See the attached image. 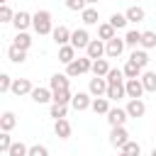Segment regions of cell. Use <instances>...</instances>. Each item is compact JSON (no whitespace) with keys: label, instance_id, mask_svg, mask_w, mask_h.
Listing matches in <instances>:
<instances>
[{"label":"cell","instance_id":"cell-1","mask_svg":"<svg viewBox=\"0 0 156 156\" xmlns=\"http://www.w3.org/2000/svg\"><path fill=\"white\" fill-rule=\"evenodd\" d=\"M32 27H34V32L37 34H51L54 32V24H51V12L49 10H37L34 15H32Z\"/></svg>","mask_w":156,"mask_h":156},{"label":"cell","instance_id":"cell-2","mask_svg":"<svg viewBox=\"0 0 156 156\" xmlns=\"http://www.w3.org/2000/svg\"><path fill=\"white\" fill-rule=\"evenodd\" d=\"M90 68H93V58H90V56H83V58H76V61H71V63L66 66V76H68V78H76V76L88 73Z\"/></svg>","mask_w":156,"mask_h":156},{"label":"cell","instance_id":"cell-3","mask_svg":"<svg viewBox=\"0 0 156 156\" xmlns=\"http://www.w3.org/2000/svg\"><path fill=\"white\" fill-rule=\"evenodd\" d=\"M107 78L105 76H95V78H90V83H88V93L93 95V98H102V95H107Z\"/></svg>","mask_w":156,"mask_h":156},{"label":"cell","instance_id":"cell-4","mask_svg":"<svg viewBox=\"0 0 156 156\" xmlns=\"http://www.w3.org/2000/svg\"><path fill=\"white\" fill-rule=\"evenodd\" d=\"M124 39H119V37H112L110 41H105V56H110V58H117L122 51H124Z\"/></svg>","mask_w":156,"mask_h":156},{"label":"cell","instance_id":"cell-5","mask_svg":"<svg viewBox=\"0 0 156 156\" xmlns=\"http://www.w3.org/2000/svg\"><path fill=\"white\" fill-rule=\"evenodd\" d=\"M124 110H127V115H129V117H134V119L146 115V105H144V100H141V98H129V102H127V107H124Z\"/></svg>","mask_w":156,"mask_h":156},{"label":"cell","instance_id":"cell-6","mask_svg":"<svg viewBox=\"0 0 156 156\" xmlns=\"http://www.w3.org/2000/svg\"><path fill=\"white\" fill-rule=\"evenodd\" d=\"M127 119H129L127 110H122V107H110V112H107V122H110V127H124Z\"/></svg>","mask_w":156,"mask_h":156},{"label":"cell","instance_id":"cell-7","mask_svg":"<svg viewBox=\"0 0 156 156\" xmlns=\"http://www.w3.org/2000/svg\"><path fill=\"white\" fill-rule=\"evenodd\" d=\"M127 141H129L127 129H124V127H112V132H110V144H112L115 149H122Z\"/></svg>","mask_w":156,"mask_h":156},{"label":"cell","instance_id":"cell-8","mask_svg":"<svg viewBox=\"0 0 156 156\" xmlns=\"http://www.w3.org/2000/svg\"><path fill=\"white\" fill-rule=\"evenodd\" d=\"M124 88H127V98H141V95H144V83H141V78H127V80H124Z\"/></svg>","mask_w":156,"mask_h":156},{"label":"cell","instance_id":"cell-9","mask_svg":"<svg viewBox=\"0 0 156 156\" xmlns=\"http://www.w3.org/2000/svg\"><path fill=\"white\" fill-rule=\"evenodd\" d=\"M71 29L66 27V24H58V27H54V32H51V37H54V41L58 44V46H63V44H71Z\"/></svg>","mask_w":156,"mask_h":156},{"label":"cell","instance_id":"cell-10","mask_svg":"<svg viewBox=\"0 0 156 156\" xmlns=\"http://www.w3.org/2000/svg\"><path fill=\"white\" fill-rule=\"evenodd\" d=\"M71 44L76 46V49H88V44H90V34H88V29H76L73 34H71Z\"/></svg>","mask_w":156,"mask_h":156},{"label":"cell","instance_id":"cell-11","mask_svg":"<svg viewBox=\"0 0 156 156\" xmlns=\"http://www.w3.org/2000/svg\"><path fill=\"white\" fill-rule=\"evenodd\" d=\"M85 56H90L93 61H95V58H102V56H105V44H102V39H90V44H88V49H85Z\"/></svg>","mask_w":156,"mask_h":156},{"label":"cell","instance_id":"cell-12","mask_svg":"<svg viewBox=\"0 0 156 156\" xmlns=\"http://www.w3.org/2000/svg\"><path fill=\"white\" fill-rule=\"evenodd\" d=\"M32 90H34V85L29 83V78H15V83H12V93L20 98V95H32Z\"/></svg>","mask_w":156,"mask_h":156},{"label":"cell","instance_id":"cell-13","mask_svg":"<svg viewBox=\"0 0 156 156\" xmlns=\"http://www.w3.org/2000/svg\"><path fill=\"white\" fill-rule=\"evenodd\" d=\"M124 95H127L124 80H112V83L107 85V95H105V98H110V100H119V98H124Z\"/></svg>","mask_w":156,"mask_h":156},{"label":"cell","instance_id":"cell-14","mask_svg":"<svg viewBox=\"0 0 156 156\" xmlns=\"http://www.w3.org/2000/svg\"><path fill=\"white\" fill-rule=\"evenodd\" d=\"M12 24H15V29H17V32H24V29L32 24V15H29V12H24V10H20V12H15Z\"/></svg>","mask_w":156,"mask_h":156},{"label":"cell","instance_id":"cell-15","mask_svg":"<svg viewBox=\"0 0 156 156\" xmlns=\"http://www.w3.org/2000/svg\"><path fill=\"white\" fill-rule=\"evenodd\" d=\"M49 88L56 93V90H68V76L66 73H54L49 78Z\"/></svg>","mask_w":156,"mask_h":156},{"label":"cell","instance_id":"cell-16","mask_svg":"<svg viewBox=\"0 0 156 156\" xmlns=\"http://www.w3.org/2000/svg\"><path fill=\"white\" fill-rule=\"evenodd\" d=\"M32 100H34L37 105H44V102L54 100V90H51V88H34V90H32Z\"/></svg>","mask_w":156,"mask_h":156},{"label":"cell","instance_id":"cell-17","mask_svg":"<svg viewBox=\"0 0 156 156\" xmlns=\"http://www.w3.org/2000/svg\"><path fill=\"white\" fill-rule=\"evenodd\" d=\"M71 105H73V110L83 112V110H88V107L93 105V100H90V95H88V93H76V95H73V100H71Z\"/></svg>","mask_w":156,"mask_h":156},{"label":"cell","instance_id":"cell-18","mask_svg":"<svg viewBox=\"0 0 156 156\" xmlns=\"http://www.w3.org/2000/svg\"><path fill=\"white\" fill-rule=\"evenodd\" d=\"M58 61L61 63H71V61H76V46L73 44H63V46H58Z\"/></svg>","mask_w":156,"mask_h":156},{"label":"cell","instance_id":"cell-19","mask_svg":"<svg viewBox=\"0 0 156 156\" xmlns=\"http://www.w3.org/2000/svg\"><path fill=\"white\" fill-rule=\"evenodd\" d=\"M54 132H56V136L58 139H68L71 136V122L63 117V119H56L54 122Z\"/></svg>","mask_w":156,"mask_h":156},{"label":"cell","instance_id":"cell-20","mask_svg":"<svg viewBox=\"0 0 156 156\" xmlns=\"http://www.w3.org/2000/svg\"><path fill=\"white\" fill-rule=\"evenodd\" d=\"M110 98H93V105H90V110L95 112V115H107L110 112V102H107Z\"/></svg>","mask_w":156,"mask_h":156},{"label":"cell","instance_id":"cell-21","mask_svg":"<svg viewBox=\"0 0 156 156\" xmlns=\"http://www.w3.org/2000/svg\"><path fill=\"white\" fill-rule=\"evenodd\" d=\"M7 58H10V61H12V63H24V61H27V51H24V49H20V46H15V44H12V46H10V49H7Z\"/></svg>","mask_w":156,"mask_h":156},{"label":"cell","instance_id":"cell-22","mask_svg":"<svg viewBox=\"0 0 156 156\" xmlns=\"http://www.w3.org/2000/svg\"><path fill=\"white\" fill-rule=\"evenodd\" d=\"M115 32H117V29H115L110 22H102V24H98V37H100L102 41H110L112 37H117Z\"/></svg>","mask_w":156,"mask_h":156},{"label":"cell","instance_id":"cell-23","mask_svg":"<svg viewBox=\"0 0 156 156\" xmlns=\"http://www.w3.org/2000/svg\"><path fill=\"white\" fill-rule=\"evenodd\" d=\"M122 71H124V76H127V78H141V73H144V68H141L139 63H134L132 58L124 63V68H122Z\"/></svg>","mask_w":156,"mask_h":156},{"label":"cell","instance_id":"cell-24","mask_svg":"<svg viewBox=\"0 0 156 156\" xmlns=\"http://www.w3.org/2000/svg\"><path fill=\"white\" fill-rule=\"evenodd\" d=\"M15 124H17L15 112H2V117H0V129H2V132H12Z\"/></svg>","mask_w":156,"mask_h":156},{"label":"cell","instance_id":"cell-25","mask_svg":"<svg viewBox=\"0 0 156 156\" xmlns=\"http://www.w3.org/2000/svg\"><path fill=\"white\" fill-rule=\"evenodd\" d=\"M141 83H144L146 93H156V73L154 71H144L141 73Z\"/></svg>","mask_w":156,"mask_h":156},{"label":"cell","instance_id":"cell-26","mask_svg":"<svg viewBox=\"0 0 156 156\" xmlns=\"http://www.w3.org/2000/svg\"><path fill=\"white\" fill-rule=\"evenodd\" d=\"M80 17H83V24H88V27H90V24H98V20H100V17H98V10H95L93 5H88V7L80 12Z\"/></svg>","mask_w":156,"mask_h":156},{"label":"cell","instance_id":"cell-27","mask_svg":"<svg viewBox=\"0 0 156 156\" xmlns=\"http://www.w3.org/2000/svg\"><path fill=\"white\" fill-rule=\"evenodd\" d=\"M124 44L132 46V49L141 46V32H139V29H129V32L124 34Z\"/></svg>","mask_w":156,"mask_h":156},{"label":"cell","instance_id":"cell-28","mask_svg":"<svg viewBox=\"0 0 156 156\" xmlns=\"http://www.w3.org/2000/svg\"><path fill=\"white\" fill-rule=\"evenodd\" d=\"M124 15H127V20H129V22H141V20L146 17L144 7H139V5H132V7H129V10L124 12Z\"/></svg>","mask_w":156,"mask_h":156},{"label":"cell","instance_id":"cell-29","mask_svg":"<svg viewBox=\"0 0 156 156\" xmlns=\"http://www.w3.org/2000/svg\"><path fill=\"white\" fill-rule=\"evenodd\" d=\"M12 44L20 46V49H24V51H29V46H32V37H29L27 32H17V37H15Z\"/></svg>","mask_w":156,"mask_h":156},{"label":"cell","instance_id":"cell-30","mask_svg":"<svg viewBox=\"0 0 156 156\" xmlns=\"http://www.w3.org/2000/svg\"><path fill=\"white\" fill-rule=\"evenodd\" d=\"M90 71H93L95 76H107V73H110V63H107L105 58H95V61H93V68H90Z\"/></svg>","mask_w":156,"mask_h":156},{"label":"cell","instance_id":"cell-31","mask_svg":"<svg viewBox=\"0 0 156 156\" xmlns=\"http://www.w3.org/2000/svg\"><path fill=\"white\" fill-rule=\"evenodd\" d=\"M27 154H29V146L24 141H12V146L7 151V156H27Z\"/></svg>","mask_w":156,"mask_h":156},{"label":"cell","instance_id":"cell-32","mask_svg":"<svg viewBox=\"0 0 156 156\" xmlns=\"http://www.w3.org/2000/svg\"><path fill=\"white\" fill-rule=\"evenodd\" d=\"M129 58H132V61H134V63H139V66H141V68H144V66H146V63H149V54H146V49H134V51H132V56H129Z\"/></svg>","mask_w":156,"mask_h":156},{"label":"cell","instance_id":"cell-33","mask_svg":"<svg viewBox=\"0 0 156 156\" xmlns=\"http://www.w3.org/2000/svg\"><path fill=\"white\" fill-rule=\"evenodd\" d=\"M71 100H73L71 90H56V93H54V100H51V102H58V105H68Z\"/></svg>","mask_w":156,"mask_h":156},{"label":"cell","instance_id":"cell-34","mask_svg":"<svg viewBox=\"0 0 156 156\" xmlns=\"http://www.w3.org/2000/svg\"><path fill=\"white\" fill-rule=\"evenodd\" d=\"M156 46V32H141V49H154Z\"/></svg>","mask_w":156,"mask_h":156},{"label":"cell","instance_id":"cell-35","mask_svg":"<svg viewBox=\"0 0 156 156\" xmlns=\"http://www.w3.org/2000/svg\"><path fill=\"white\" fill-rule=\"evenodd\" d=\"M127 22H129V20H127V15H119V12H115V15L110 17V24H112L115 29H122V27H127Z\"/></svg>","mask_w":156,"mask_h":156},{"label":"cell","instance_id":"cell-36","mask_svg":"<svg viewBox=\"0 0 156 156\" xmlns=\"http://www.w3.org/2000/svg\"><path fill=\"white\" fill-rule=\"evenodd\" d=\"M66 107H68V105H58V102H54L51 110H49V115H51L54 119H63V117H66Z\"/></svg>","mask_w":156,"mask_h":156},{"label":"cell","instance_id":"cell-37","mask_svg":"<svg viewBox=\"0 0 156 156\" xmlns=\"http://www.w3.org/2000/svg\"><path fill=\"white\" fill-rule=\"evenodd\" d=\"M122 151H124V154H129V156H139V154H141V146H139L136 141H132V139H129V141L122 146Z\"/></svg>","mask_w":156,"mask_h":156},{"label":"cell","instance_id":"cell-38","mask_svg":"<svg viewBox=\"0 0 156 156\" xmlns=\"http://www.w3.org/2000/svg\"><path fill=\"white\" fill-rule=\"evenodd\" d=\"M66 7L73 10V12H83V10L88 7V2H85V0H66Z\"/></svg>","mask_w":156,"mask_h":156},{"label":"cell","instance_id":"cell-39","mask_svg":"<svg viewBox=\"0 0 156 156\" xmlns=\"http://www.w3.org/2000/svg\"><path fill=\"white\" fill-rule=\"evenodd\" d=\"M15 12L10 10V5H0V22H12Z\"/></svg>","mask_w":156,"mask_h":156},{"label":"cell","instance_id":"cell-40","mask_svg":"<svg viewBox=\"0 0 156 156\" xmlns=\"http://www.w3.org/2000/svg\"><path fill=\"white\" fill-rule=\"evenodd\" d=\"M10 146H12L10 132H2V134H0V151H2V154H7V151H10Z\"/></svg>","mask_w":156,"mask_h":156},{"label":"cell","instance_id":"cell-41","mask_svg":"<svg viewBox=\"0 0 156 156\" xmlns=\"http://www.w3.org/2000/svg\"><path fill=\"white\" fill-rule=\"evenodd\" d=\"M12 83H15V80H12L7 73H2V76H0V93H7V90H12Z\"/></svg>","mask_w":156,"mask_h":156},{"label":"cell","instance_id":"cell-42","mask_svg":"<svg viewBox=\"0 0 156 156\" xmlns=\"http://www.w3.org/2000/svg\"><path fill=\"white\" fill-rule=\"evenodd\" d=\"M29 156H49V149L44 144H34V146H29Z\"/></svg>","mask_w":156,"mask_h":156},{"label":"cell","instance_id":"cell-43","mask_svg":"<svg viewBox=\"0 0 156 156\" xmlns=\"http://www.w3.org/2000/svg\"><path fill=\"white\" fill-rule=\"evenodd\" d=\"M85 2H88V5H98L100 0H85Z\"/></svg>","mask_w":156,"mask_h":156},{"label":"cell","instance_id":"cell-44","mask_svg":"<svg viewBox=\"0 0 156 156\" xmlns=\"http://www.w3.org/2000/svg\"><path fill=\"white\" fill-rule=\"evenodd\" d=\"M0 2H2V5H7V0H0Z\"/></svg>","mask_w":156,"mask_h":156},{"label":"cell","instance_id":"cell-45","mask_svg":"<svg viewBox=\"0 0 156 156\" xmlns=\"http://www.w3.org/2000/svg\"><path fill=\"white\" fill-rule=\"evenodd\" d=\"M119 156H129V154H124V151H122V154H119Z\"/></svg>","mask_w":156,"mask_h":156},{"label":"cell","instance_id":"cell-46","mask_svg":"<svg viewBox=\"0 0 156 156\" xmlns=\"http://www.w3.org/2000/svg\"><path fill=\"white\" fill-rule=\"evenodd\" d=\"M151 156H156V149H154V151H151Z\"/></svg>","mask_w":156,"mask_h":156},{"label":"cell","instance_id":"cell-47","mask_svg":"<svg viewBox=\"0 0 156 156\" xmlns=\"http://www.w3.org/2000/svg\"><path fill=\"white\" fill-rule=\"evenodd\" d=\"M27 156H29V154H27Z\"/></svg>","mask_w":156,"mask_h":156},{"label":"cell","instance_id":"cell-48","mask_svg":"<svg viewBox=\"0 0 156 156\" xmlns=\"http://www.w3.org/2000/svg\"><path fill=\"white\" fill-rule=\"evenodd\" d=\"M63 2H66V0H63Z\"/></svg>","mask_w":156,"mask_h":156}]
</instances>
